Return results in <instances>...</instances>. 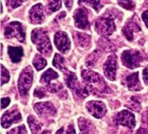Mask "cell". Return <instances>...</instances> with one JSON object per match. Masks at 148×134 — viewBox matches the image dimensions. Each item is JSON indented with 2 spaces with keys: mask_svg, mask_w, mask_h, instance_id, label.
I'll use <instances>...</instances> for the list:
<instances>
[{
  "mask_svg": "<svg viewBox=\"0 0 148 134\" xmlns=\"http://www.w3.org/2000/svg\"><path fill=\"white\" fill-rule=\"evenodd\" d=\"M81 74L83 76V80L87 83V87L95 95H99V94H101V93H104V94L112 93V90L107 86L104 78H101L99 73L84 69V70L81 71Z\"/></svg>",
  "mask_w": 148,
  "mask_h": 134,
  "instance_id": "obj_1",
  "label": "cell"
},
{
  "mask_svg": "<svg viewBox=\"0 0 148 134\" xmlns=\"http://www.w3.org/2000/svg\"><path fill=\"white\" fill-rule=\"evenodd\" d=\"M31 39L36 46L37 50L44 56H50L52 54V46L50 44L48 32L42 28H37L31 32Z\"/></svg>",
  "mask_w": 148,
  "mask_h": 134,
  "instance_id": "obj_2",
  "label": "cell"
},
{
  "mask_svg": "<svg viewBox=\"0 0 148 134\" xmlns=\"http://www.w3.org/2000/svg\"><path fill=\"white\" fill-rule=\"evenodd\" d=\"M63 72L65 74V76H64L65 84H66V86L73 92L76 93V95H78L81 98H85L89 95V90L87 89V87L82 86L78 82V78H77L75 73L71 72V71L66 70V69H64Z\"/></svg>",
  "mask_w": 148,
  "mask_h": 134,
  "instance_id": "obj_3",
  "label": "cell"
},
{
  "mask_svg": "<svg viewBox=\"0 0 148 134\" xmlns=\"http://www.w3.org/2000/svg\"><path fill=\"white\" fill-rule=\"evenodd\" d=\"M32 80H33V71L30 66H27L24 70L21 72L19 82H18V88L20 92L21 96H27V93L29 91L30 87L32 85Z\"/></svg>",
  "mask_w": 148,
  "mask_h": 134,
  "instance_id": "obj_4",
  "label": "cell"
},
{
  "mask_svg": "<svg viewBox=\"0 0 148 134\" xmlns=\"http://www.w3.org/2000/svg\"><path fill=\"white\" fill-rule=\"evenodd\" d=\"M95 30L103 36H109L115 31V23L112 18L101 17L95 21Z\"/></svg>",
  "mask_w": 148,
  "mask_h": 134,
  "instance_id": "obj_5",
  "label": "cell"
},
{
  "mask_svg": "<svg viewBox=\"0 0 148 134\" xmlns=\"http://www.w3.org/2000/svg\"><path fill=\"white\" fill-rule=\"evenodd\" d=\"M121 61L127 68H137L142 62V56L137 51H124L121 55Z\"/></svg>",
  "mask_w": 148,
  "mask_h": 134,
  "instance_id": "obj_6",
  "label": "cell"
},
{
  "mask_svg": "<svg viewBox=\"0 0 148 134\" xmlns=\"http://www.w3.org/2000/svg\"><path fill=\"white\" fill-rule=\"evenodd\" d=\"M5 37L12 38V37H17L20 41L25 40V29L23 25L20 22H12L5 27L4 31Z\"/></svg>",
  "mask_w": 148,
  "mask_h": 134,
  "instance_id": "obj_7",
  "label": "cell"
},
{
  "mask_svg": "<svg viewBox=\"0 0 148 134\" xmlns=\"http://www.w3.org/2000/svg\"><path fill=\"white\" fill-rule=\"evenodd\" d=\"M74 20L75 25L77 28L82 30H88L90 29V24L88 21V12L86 8L80 7L75 10L74 12Z\"/></svg>",
  "mask_w": 148,
  "mask_h": 134,
  "instance_id": "obj_8",
  "label": "cell"
},
{
  "mask_svg": "<svg viewBox=\"0 0 148 134\" xmlns=\"http://www.w3.org/2000/svg\"><path fill=\"white\" fill-rule=\"evenodd\" d=\"M22 121V116L17 107H12L10 110L4 112L1 118V125L3 128H8L12 124L19 123Z\"/></svg>",
  "mask_w": 148,
  "mask_h": 134,
  "instance_id": "obj_9",
  "label": "cell"
},
{
  "mask_svg": "<svg viewBox=\"0 0 148 134\" xmlns=\"http://www.w3.org/2000/svg\"><path fill=\"white\" fill-rule=\"evenodd\" d=\"M117 70V57L116 55H110L104 64V72L107 78L110 80H115Z\"/></svg>",
  "mask_w": 148,
  "mask_h": 134,
  "instance_id": "obj_10",
  "label": "cell"
},
{
  "mask_svg": "<svg viewBox=\"0 0 148 134\" xmlns=\"http://www.w3.org/2000/svg\"><path fill=\"white\" fill-rule=\"evenodd\" d=\"M34 110L40 117H54L56 108L51 102H40L34 105Z\"/></svg>",
  "mask_w": 148,
  "mask_h": 134,
  "instance_id": "obj_11",
  "label": "cell"
},
{
  "mask_svg": "<svg viewBox=\"0 0 148 134\" xmlns=\"http://www.w3.org/2000/svg\"><path fill=\"white\" fill-rule=\"evenodd\" d=\"M87 110H88L89 114L93 116L94 118H103L107 112L106 105L101 101H89L86 104Z\"/></svg>",
  "mask_w": 148,
  "mask_h": 134,
  "instance_id": "obj_12",
  "label": "cell"
},
{
  "mask_svg": "<svg viewBox=\"0 0 148 134\" xmlns=\"http://www.w3.org/2000/svg\"><path fill=\"white\" fill-rule=\"evenodd\" d=\"M116 121L122 126H126L128 128H135L136 126V120H135V116L134 114H132L130 110H122L116 116Z\"/></svg>",
  "mask_w": 148,
  "mask_h": 134,
  "instance_id": "obj_13",
  "label": "cell"
},
{
  "mask_svg": "<svg viewBox=\"0 0 148 134\" xmlns=\"http://www.w3.org/2000/svg\"><path fill=\"white\" fill-rule=\"evenodd\" d=\"M54 42L57 49L62 53H65L71 49V41L65 32H57L54 35Z\"/></svg>",
  "mask_w": 148,
  "mask_h": 134,
  "instance_id": "obj_14",
  "label": "cell"
},
{
  "mask_svg": "<svg viewBox=\"0 0 148 134\" xmlns=\"http://www.w3.org/2000/svg\"><path fill=\"white\" fill-rule=\"evenodd\" d=\"M29 19L30 22L33 23V24H40L44 21V7L40 3H37L34 6H32V8L29 12Z\"/></svg>",
  "mask_w": 148,
  "mask_h": 134,
  "instance_id": "obj_15",
  "label": "cell"
},
{
  "mask_svg": "<svg viewBox=\"0 0 148 134\" xmlns=\"http://www.w3.org/2000/svg\"><path fill=\"white\" fill-rule=\"evenodd\" d=\"M73 37L76 42V44L81 49H87L90 46V41L91 38L88 34L86 33H82V32H74L73 33Z\"/></svg>",
  "mask_w": 148,
  "mask_h": 134,
  "instance_id": "obj_16",
  "label": "cell"
},
{
  "mask_svg": "<svg viewBox=\"0 0 148 134\" xmlns=\"http://www.w3.org/2000/svg\"><path fill=\"white\" fill-rule=\"evenodd\" d=\"M141 28L138 24H137L135 21H128L127 23L125 24V26L123 27V29H122V33L123 35L125 36V38L130 41H132L134 39V32H138L140 31Z\"/></svg>",
  "mask_w": 148,
  "mask_h": 134,
  "instance_id": "obj_17",
  "label": "cell"
},
{
  "mask_svg": "<svg viewBox=\"0 0 148 134\" xmlns=\"http://www.w3.org/2000/svg\"><path fill=\"white\" fill-rule=\"evenodd\" d=\"M138 76H139V73L135 72V73H133V74H130V76L126 78L125 82H126V85H127L128 90L140 91L141 89H142Z\"/></svg>",
  "mask_w": 148,
  "mask_h": 134,
  "instance_id": "obj_18",
  "label": "cell"
},
{
  "mask_svg": "<svg viewBox=\"0 0 148 134\" xmlns=\"http://www.w3.org/2000/svg\"><path fill=\"white\" fill-rule=\"evenodd\" d=\"M8 55H10V58L14 63H19L22 59L23 55H24V52L21 46H8Z\"/></svg>",
  "mask_w": 148,
  "mask_h": 134,
  "instance_id": "obj_19",
  "label": "cell"
},
{
  "mask_svg": "<svg viewBox=\"0 0 148 134\" xmlns=\"http://www.w3.org/2000/svg\"><path fill=\"white\" fill-rule=\"evenodd\" d=\"M57 78H58V73L53 70L52 68H49L46 72L42 73V78H40V83L45 84V85H48V84H50L51 80H56Z\"/></svg>",
  "mask_w": 148,
  "mask_h": 134,
  "instance_id": "obj_20",
  "label": "cell"
},
{
  "mask_svg": "<svg viewBox=\"0 0 148 134\" xmlns=\"http://www.w3.org/2000/svg\"><path fill=\"white\" fill-rule=\"evenodd\" d=\"M78 123H79V128L80 131H81L80 134H90L92 125L88 120L84 119V118H80Z\"/></svg>",
  "mask_w": 148,
  "mask_h": 134,
  "instance_id": "obj_21",
  "label": "cell"
},
{
  "mask_svg": "<svg viewBox=\"0 0 148 134\" xmlns=\"http://www.w3.org/2000/svg\"><path fill=\"white\" fill-rule=\"evenodd\" d=\"M28 124L30 126L32 134H38L40 132V130H42V125L37 122L36 120H35V118L32 117V116L28 117Z\"/></svg>",
  "mask_w": 148,
  "mask_h": 134,
  "instance_id": "obj_22",
  "label": "cell"
},
{
  "mask_svg": "<svg viewBox=\"0 0 148 134\" xmlns=\"http://www.w3.org/2000/svg\"><path fill=\"white\" fill-rule=\"evenodd\" d=\"M97 46L105 52H112L115 50V46H113V44H112L111 41H109L108 39H106L105 37L101 38L99 41H97Z\"/></svg>",
  "mask_w": 148,
  "mask_h": 134,
  "instance_id": "obj_23",
  "label": "cell"
},
{
  "mask_svg": "<svg viewBox=\"0 0 148 134\" xmlns=\"http://www.w3.org/2000/svg\"><path fill=\"white\" fill-rule=\"evenodd\" d=\"M46 65H47V61L40 55H35L34 59H33V66L35 67V69L40 71L44 69Z\"/></svg>",
  "mask_w": 148,
  "mask_h": 134,
  "instance_id": "obj_24",
  "label": "cell"
},
{
  "mask_svg": "<svg viewBox=\"0 0 148 134\" xmlns=\"http://www.w3.org/2000/svg\"><path fill=\"white\" fill-rule=\"evenodd\" d=\"M99 57H101V55H99V51H94L93 53L90 54V55L87 57L86 65L88 66V67H93V66L95 65L96 62L99 61Z\"/></svg>",
  "mask_w": 148,
  "mask_h": 134,
  "instance_id": "obj_25",
  "label": "cell"
},
{
  "mask_svg": "<svg viewBox=\"0 0 148 134\" xmlns=\"http://www.w3.org/2000/svg\"><path fill=\"white\" fill-rule=\"evenodd\" d=\"M53 65L55 67H57L58 69L63 71L65 69L64 68V58L59 54H56L54 56V60H53Z\"/></svg>",
  "mask_w": 148,
  "mask_h": 134,
  "instance_id": "obj_26",
  "label": "cell"
},
{
  "mask_svg": "<svg viewBox=\"0 0 148 134\" xmlns=\"http://www.w3.org/2000/svg\"><path fill=\"white\" fill-rule=\"evenodd\" d=\"M61 1H49L47 5L48 14H52V12H56L57 10H59L61 7Z\"/></svg>",
  "mask_w": 148,
  "mask_h": 134,
  "instance_id": "obj_27",
  "label": "cell"
},
{
  "mask_svg": "<svg viewBox=\"0 0 148 134\" xmlns=\"http://www.w3.org/2000/svg\"><path fill=\"white\" fill-rule=\"evenodd\" d=\"M10 80V72L4 66H1V85H4Z\"/></svg>",
  "mask_w": 148,
  "mask_h": 134,
  "instance_id": "obj_28",
  "label": "cell"
},
{
  "mask_svg": "<svg viewBox=\"0 0 148 134\" xmlns=\"http://www.w3.org/2000/svg\"><path fill=\"white\" fill-rule=\"evenodd\" d=\"M81 2H83L84 4H87V5H90V6H92V7H93L96 12H99V10L103 7V4L101 3V1H92V0L90 1V0H85V1H81Z\"/></svg>",
  "mask_w": 148,
  "mask_h": 134,
  "instance_id": "obj_29",
  "label": "cell"
},
{
  "mask_svg": "<svg viewBox=\"0 0 148 134\" xmlns=\"http://www.w3.org/2000/svg\"><path fill=\"white\" fill-rule=\"evenodd\" d=\"M118 4L127 10H132L135 7V2L134 1H118Z\"/></svg>",
  "mask_w": 148,
  "mask_h": 134,
  "instance_id": "obj_30",
  "label": "cell"
},
{
  "mask_svg": "<svg viewBox=\"0 0 148 134\" xmlns=\"http://www.w3.org/2000/svg\"><path fill=\"white\" fill-rule=\"evenodd\" d=\"M8 134H27V131H26L25 126H19L12 129Z\"/></svg>",
  "mask_w": 148,
  "mask_h": 134,
  "instance_id": "obj_31",
  "label": "cell"
},
{
  "mask_svg": "<svg viewBox=\"0 0 148 134\" xmlns=\"http://www.w3.org/2000/svg\"><path fill=\"white\" fill-rule=\"evenodd\" d=\"M34 96L37 98H44L47 96V91L45 90L44 88H40V87H37L34 90Z\"/></svg>",
  "mask_w": 148,
  "mask_h": 134,
  "instance_id": "obj_32",
  "label": "cell"
},
{
  "mask_svg": "<svg viewBox=\"0 0 148 134\" xmlns=\"http://www.w3.org/2000/svg\"><path fill=\"white\" fill-rule=\"evenodd\" d=\"M23 2H24V1H22V0H8V1H6V4H8L12 10H14V8L20 6Z\"/></svg>",
  "mask_w": 148,
  "mask_h": 134,
  "instance_id": "obj_33",
  "label": "cell"
},
{
  "mask_svg": "<svg viewBox=\"0 0 148 134\" xmlns=\"http://www.w3.org/2000/svg\"><path fill=\"white\" fill-rule=\"evenodd\" d=\"M132 100H133V103H132L131 105H127L130 108H133L134 110H140V104H139L138 101H136V98L133 97L132 98Z\"/></svg>",
  "mask_w": 148,
  "mask_h": 134,
  "instance_id": "obj_34",
  "label": "cell"
},
{
  "mask_svg": "<svg viewBox=\"0 0 148 134\" xmlns=\"http://www.w3.org/2000/svg\"><path fill=\"white\" fill-rule=\"evenodd\" d=\"M10 99L8 97H3L1 99V108H5V107H8V105L10 104Z\"/></svg>",
  "mask_w": 148,
  "mask_h": 134,
  "instance_id": "obj_35",
  "label": "cell"
},
{
  "mask_svg": "<svg viewBox=\"0 0 148 134\" xmlns=\"http://www.w3.org/2000/svg\"><path fill=\"white\" fill-rule=\"evenodd\" d=\"M142 74H143V80H144V82H145V84L148 86V67H146V68L144 69L143 72H142Z\"/></svg>",
  "mask_w": 148,
  "mask_h": 134,
  "instance_id": "obj_36",
  "label": "cell"
},
{
  "mask_svg": "<svg viewBox=\"0 0 148 134\" xmlns=\"http://www.w3.org/2000/svg\"><path fill=\"white\" fill-rule=\"evenodd\" d=\"M142 20H143L144 23H145L146 27H148V10H145V12L142 14Z\"/></svg>",
  "mask_w": 148,
  "mask_h": 134,
  "instance_id": "obj_37",
  "label": "cell"
},
{
  "mask_svg": "<svg viewBox=\"0 0 148 134\" xmlns=\"http://www.w3.org/2000/svg\"><path fill=\"white\" fill-rule=\"evenodd\" d=\"M65 134H76L75 128L73 125H69V126L67 127V130H66V132H65Z\"/></svg>",
  "mask_w": 148,
  "mask_h": 134,
  "instance_id": "obj_38",
  "label": "cell"
},
{
  "mask_svg": "<svg viewBox=\"0 0 148 134\" xmlns=\"http://www.w3.org/2000/svg\"><path fill=\"white\" fill-rule=\"evenodd\" d=\"M142 121H143L144 124L148 125V112H145L142 115Z\"/></svg>",
  "mask_w": 148,
  "mask_h": 134,
  "instance_id": "obj_39",
  "label": "cell"
},
{
  "mask_svg": "<svg viewBox=\"0 0 148 134\" xmlns=\"http://www.w3.org/2000/svg\"><path fill=\"white\" fill-rule=\"evenodd\" d=\"M137 134H148V130L145 128H140L137 132Z\"/></svg>",
  "mask_w": 148,
  "mask_h": 134,
  "instance_id": "obj_40",
  "label": "cell"
},
{
  "mask_svg": "<svg viewBox=\"0 0 148 134\" xmlns=\"http://www.w3.org/2000/svg\"><path fill=\"white\" fill-rule=\"evenodd\" d=\"M56 134H65V132H64V128H63V127H62V128H60V129L56 132Z\"/></svg>",
  "mask_w": 148,
  "mask_h": 134,
  "instance_id": "obj_41",
  "label": "cell"
},
{
  "mask_svg": "<svg viewBox=\"0 0 148 134\" xmlns=\"http://www.w3.org/2000/svg\"><path fill=\"white\" fill-rule=\"evenodd\" d=\"M72 4H73V1H65V5H66L69 8L72 6Z\"/></svg>",
  "mask_w": 148,
  "mask_h": 134,
  "instance_id": "obj_42",
  "label": "cell"
},
{
  "mask_svg": "<svg viewBox=\"0 0 148 134\" xmlns=\"http://www.w3.org/2000/svg\"><path fill=\"white\" fill-rule=\"evenodd\" d=\"M42 134H50V131H48V130H45V131L42 132Z\"/></svg>",
  "mask_w": 148,
  "mask_h": 134,
  "instance_id": "obj_43",
  "label": "cell"
}]
</instances>
